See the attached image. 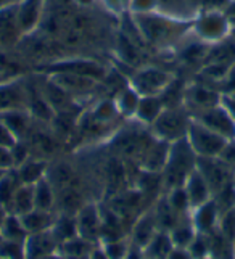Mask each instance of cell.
I'll list each match as a JSON object with an SVG mask.
<instances>
[{"mask_svg":"<svg viewBox=\"0 0 235 259\" xmlns=\"http://www.w3.org/2000/svg\"><path fill=\"white\" fill-rule=\"evenodd\" d=\"M140 37L148 46L156 49H169L192 31V23H182L171 20L158 12L145 15H131Z\"/></svg>","mask_w":235,"mask_h":259,"instance_id":"1","label":"cell"},{"mask_svg":"<svg viewBox=\"0 0 235 259\" xmlns=\"http://www.w3.org/2000/svg\"><path fill=\"white\" fill-rule=\"evenodd\" d=\"M197 159L198 156L193 153L187 139L177 140L169 145L166 164L161 171L163 189H165V192L184 185L187 177L195 171Z\"/></svg>","mask_w":235,"mask_h":259,"instance_id":"2","label":"cell"},{"mask_svg":"<svg viewBox=\"0 0 235 259\" xmlns=\"http://www.w3.org/2000/svg\"><path fill=\"white\" fill-rule=\"evenodd\" d=\"M192 114L185 110L184 105L180 106H166L163 113L156 118V121L148 127L151 136L166 142V144H174L177 140L187 137V131L190 126Z\"/></svg>","mask_w":235,"mask_h":259,"instance_id":"3","label":"cell"},{"mask_svg":"<svg viewBox=\"0 0 235 259\" xmlns=\"http://www.w3.org/2000/svg\"><path fill=\"white\" fill-rule=\"evenodd\" d=\"M232 31L224 10H202L192 23V32L203 44H218Z\"/></svg>","mask_w":235,"mask_h":259,"instance_id":"4","label":"cell"},{"mask_svg":"<svg viewBox=\"0 0 235 259\" xmlns=\"http://www.w3.org/2000/svg\"><path fill=\"white\" fill-rule=\"evenodd\" d=\"M173 82V76L166 69L158 66H143L132 73L129 85L140 97H158L163 95Z\"/></svg>","mask_w":235,"mask_h":259,"instance_id":"5","label":"cell"},{"mask_svg":"<svg viewBox=\"0 0 235 259\" xmlns=\"http://www.w3.org/2000/svg\"><path fill=\"white\" fill-rule=\"evenodd\" d=\"M187 142L192 147L193 153L198 158H216L221 155L222 148L229 140L218 136L216 132L210 131L202 122L192 118L190 126L187 131Z\"/></svg>","mask_w":235,"mask_h":259,"instance_id":"6","label":"cell"},{"mask_svg":"<svg viewBox=\"0 0 235 259\" xmlns=\"http://www.w3.org/2000/svg\"><path fill=\"white\" fill-rule=\"evenodd\" d=\"M197 169L200 172L206 184L210 185L213 196L222 192L225 187H229L233 182V171L225 164L222 159L216 158H198Z\"/></svg>","mask_w":235,"mask_h":259,"instance_id":"7","label":"cell"},{"mask_svg":"<svg viewBox=\"0 0 235 259\" xmlns=\"http://www.w3.org/2000/svg\"><path fill=\"white\" fill-rule=\"evenodd\" d=\"M153 140H155V137L151 136L150 129L147 132V136H143V132H139L135 129H128L116 134L111 140V147L121 156L135 158L140 161V158L153 144Z\"/></svg>","mask_w":235,"mask_h":259,"instance_id":"8","label":"cell"},{"mask_svg":"<svg viewBox=\"0 0 235 259\" xmlns=\"http://www.w3.org/2000/svg\"><path fill=\"white\" fill-rule=\"evenodd\" d=\"M192 118L202 122L210 131L216 132L218 136L224 137L225 140H235V119L227 111V108L222 105V102L213 106V108H208L192 116Z\"/></svg>","mask_w":235,"mask_h":259,"instance_id":"9","label":"cell"},{"mask_svg":"<svg viewBox=\"0 0 235 259\" xmlns=\"http://www.w3.org/2000/svg\"><path fill=\"white\" fill-rule=\"evenodd\" d=\"M29 84L24 77L5 79L0 82V113L28 108Z\"/></svg>","mask_w":235,"mask_h":259,"instance_id":"10","label":"cell"},{"mask_svg":"<svg viewBox=\"0 0 235 259\" xmlns=\"http://www.w3.org/2000/svg\"><path fill=\"white\" fill-rule=\"evenodd\" d=\"M222 102V94L203 84H193L185 89L182 105L192 116L202 113L208 108L219 105Z\"/></svg>","mask_w":235,"mask_h":259,"instance_id":"11","label":"cell"},{"mask_svg":"<svg viewBox=\"0 0 235 259\" xmlns=\"http://www.w3.org/2000/svg\"><path fill=\"white\" fill-rule=\"evenodd\" d=\"M76 224H77V235L90 242L98 243L102 235V224L103 218L97 204L86 203L83 208L76 212Z\"/></svg>","mask_w":235,"mask_h":259,"instance_id":"12","label":"cell"},{"mask_svg":"<svg viewBox=\"0 0 235 259\" xmlns=\"http://www.w3.org/2000/svg\"><path fill=\"white\" fill-rule=\"evenodd\" d=\"M156 12L171 20L193 23L202 12V0H156Z\"/></svg>","mask_w":235,"mask_h":259,"instance_id":"13","label":"cell"},{"mask_svg":"<svg viewBox=\"0 0 235 259\" xmlns=\"http://www.w3.org/2000/svg\"><path fill=\"white\" fill-rule=\"evenodd\" d=\"M49 79L57 84L61 91H65L68 95L71 97H84L92 94L97 85L98 81L92 77H87L83 74H74V73H52L47 74Z\"/></svg>","mask_w":235,"mask_h":259,"instance_id":"14","label":"cell"},{"mask_svg":"<svg viewBox=\"0 0 235 259\" xmlns=\"http://www.w3.org/2000/svg\"><path fill=\"white\" fill-rule=\"evenodd\" d=\"M23 32L16 18V4L0 8V50H8L15 47Z\"/></svg>","mask_w":235,"mask_h":259,"instance_id":"15","label":"cell"},{"mask_svg":"<svg viewBox=\"0 0 235 259\" xmlns=\"http://www.w3.org/2000/svg\"><path fill=\"white\" fill-rule=\"evenodd\" d=\"M58 242L50 230L41 234L28 235L24 242V257L26 259H45L58 253Z\"/></svg>","mask_w":235,"mask_h":259,"instance_id":"16","label":"cell"},{"mask_svg":"<svg viewBox=\"0 0 235 259\" xmlns=\"http://www.w3.org/2000/svg\"><path fill=\"white\" fill-rule=\"evenodd\" d=\"M52 73H74V74H83L87 77L97 79L100 82V79L106 76V71L102 65L95 63L92 60H66V61H58L47 68V74Z\"/></svg>","mask_w":235,"mask_h":259,"instance_id":"17","label":"cell"},{"mask_svg":"<svg viewBox=\"0 0 235 259\" xmlns=\"http://www.w3.org/2000/svg\"><path fill=\"white\" fill-rule=\"evenodd\" d=\"M219 218H221V211H219L218 204H216L214 198L206 201L205 204H202V206L192 209V212H190L192 224L195 226L197 232H200V234H208V235H211L218 230Z\"/></svg>","mask_w":235,"mask_h":259,"instance_id":"18","label":"cell"},{"mask_svg":"<svg viewBox=\"0 0 235 259\" xmlns=\"http://www.w3.org/2000/svg\"><path fill=\"white\" fill-rule=\"evenodd\" d=\"M44 0H20L16 4V18L21 32L31 34L42 21Z\"/></svg>","mask_w":235,"mask_h":259,"instance_id":"19","label":"cell"},{"mask_svg":"<svg viewBox=\"0 0 235 259\" xmlns=\"http://www.w3.org/2000/svg\"><path fill=\"white\" fill-rule=\"evenodd\" d=\"M0 119L8 127L16 140L28 139L29 132L32 131V114L28 108L21 110H8L0 113Z\"/></svg>","mask_w":235,"mask_h":259,"instance_id":"20","label":"cell"},{"mask_svg":"<svg viewBox=\"0 0 235 259\" xmlns=\"http://www.w3.org/2000/svg\"><path fill=\"white\" fill-rule=\"evenodd\" d=\"M158 230L160 229L155 219V212H153V208H151L143 212L142 216L135 221L132 232H131V243L135 248L143 249L150 243V240L156 235Z\"/></svg>","mask_w":235,"mask_h":259,"instance_id":"21","label":"cell"},{"mask_svg":"<svg viewBox=\"0 0 235 259\" xmlns=\"http://www.w3.org/2000/svg\"><path fill=\"white\" fill-rule=\"evenodd\" d=\"M184 189L190 201V208L195 209L198 206H202L206 201H210L213 198V193L210 185L206 184L205 177L198 172V169L195 167V171L187 177V181L184 182Z\"/></svg>","mask_w":235,"mask_h":259,"instance_id":"22","label":"cell"},{"mask_svg":"<svg viewBox=\"0 0 235 259\" xmlns=\"http://www.w3.org/2000/svg\"><path fill=\"white\" fill-rule=\"evenodd\" d=\"M47 169H49V163L45 159L37 156H29L24 163L16 166L15 171L23 185H34L47 176Z\"/></svg>","mask_w":235,"mask_h":259,"instance_id":"23","label":"cell"},{"mask_svg":"<svg viewBox=\"0 0 235 259\" xmlns=\"http://www.w3.org/2000/svg\"><path fill=\"white\" fill-rule=\"evenodd\" d=\"M165 108H166V103L163 102L161 95H158V97H142L140 103H139V108H137V111H135L134 121L139 122L143 127H150Z\"/></svg>","mask_w":235,"mask_h":259,"instance_id":"24","label":"cell"},{"mask_svg":"<svg viewBox=\"0 0 235 259\" xmlns=\"http://www.w3.org/2000/svg\"><path fill=\"white\" fill-rule=\"evenodd\" d=\"M55 216L53 211H42V209H32L24 216H20L23 226L28 232V235L32 234H41V232H47L52 229L53 222H55Z\"/></svg>","mask_w":235,"mask_h":259,"instance_id":"25","label":"cell"},{"mask_svg":"<svg viewBox=\"0 0 235 259\" xmlns=\"http://www.w3.org/2000/svg\"><path fill=\"white\" fill-rule=\"evenodd\" d=\"M34 189V206L35 209L53 211L57 208V192L47 177L41 179L37 184L32 185Z\"/></svg>","mask_w":235,"mask_h":259,"instance_id":"26","label":"cell"},{"mask_svg":"<svg viewBox=\"0 0 235 259\" xmlns=\"http://www.w3.org/2000/svg\"><path fill=\"white\" fill-rule=\"evenodd\" d=\"M50 232L55 237L58 245L68 242V240L77 237V224H76V216L74 214H65L58 212L55 216V222L50 229Z\"/></svg>","mask_w":235,"mask_h":259,"instance_id":"27","label":"cell"},{"mask_svg":"<svg viewBox=\"0 0 235 259\" xmlns=\"http://www.w3.org/2000/svg\"><path fill=\"white\" fill-rule=\"evenodd\" d=\"M140 98L142 97L135 92L131 85H126L121 89V91H118V94L114 95L113 100H114L118 111H120V116L134 119L135 111H137V108H139Z\"/></svg>","mask_w":235,"mask_h":259,"instance_id":"28","label":"cell"},{"mask_svg":"<svg viewBox=\"0 0 235 259\" xmlns=\"http://www.w3.org/2000/svg\"><path fill=\"white\" fill-rule=\"evenodd\" d=\"M95 248H97V243L77 235L74 238L68 240V242L61 243L58 248V253L65 259H81V257H87L92 254Z\"/></svg>","mask_w":235,"mask_h":259,"instance_id":"29","label":"cell"},{"mask_svg":"<svg viewBox=\"0 0 235 259\" xmlns=\"http://www.w3.org/2000/svg\"><path fill=\"white\" fill-rule=\"evenodd\" d=\"M174 248L168 232L158 230L156 235L150 240V243L142 249L143 259H166L171 249Z\"/></svg>","mask_w":235,"mask_h":259,"instance_id":"30","label":"cell"},{"mask_svg":"<svg viewBox=\"0 0 235 259\" xmlns=\"http://www.w3.org/2000/svg\"><path fill=\"white\" fill-rule=\"evenodd\" d=\"M34 206V189L32 185H20L15 192V196L8 206V214H15V216H24L29 211H32Z\"/></svg>","mask_w":235,"mask_h":259,"instance_id":"31","label":"cell"},{"mask_svg":"<svg viewBox=\"0 0 235 259\" xmlns=\"http://www.w3.org/2000/svg\"><path fill=\"white\" fill-rule=\"evenodd\" d=\"M168 234L171 237V242H173L174 248H185L187 249L188 245L193 242V238L198 232H197L195 226L192 224L190 216H187L184 219H180L177 224L168 232Z\"/></svg>","mask_w":235,"mask_h":259,"instance_id":"32","label":"cell"},{"mask_svg":"<svg viewBox=\"0 0 235 259\" xmlns=\"http://www.w3.org/2000/svg\"><path fill=\"white\" fill-rule=\"evenodd\" d=\"M0 238L8 240V242H16V243L26 242V238H28V232H26L20 216L7 214L4 226H2V229H0Z\"/></svg>","mask_w":235,"mask_h":259,"instance_id":"33","label":"cell"},{"mask_svg":"<svg viewBox=\"0 0 235 259\" xmlns=\"http://www.w3.org/2000/svg\"><path fill=\"white\" fill-rule=\"evenodd\" d=\"M21 185L20 179L16 176L15 169H10L2 174L0 177V208H4L5 211H8V206L15 196V192L18 190V187Z\"/></svg>","mask_w":235,"mask_h":259,"instance_id":"34","label":"cell"},{"mask_svg":"<svg viewBox=\"0 0 235 259\" xmlns=\"http://www.w3.org/2000/svg\"><path fill=\"white\" fill-rule=\"evenodd\" d=\"M118 118H120V111L116 108L114 100L100 102L94 106L92 113H90V119L97 126H106V124H111Z\"/></svg>","mask_w":235,"mask_h":259,"instance_id":"35","label":"cell"},{"mask_svg":"<svg viewBox=\"0 0 235 259\" xmlns=\"http://www.w3.org/2000/svg\"><path fill=\"white\" fill-rule=\"evenodd\" d=\"M168 203L171 204V208H173L179 216H190L192 212V208H190V201H188V196L185 193V189L184 185L182 187H176V189H171V190H166L165 193Z\"/></svg>","mask_w":235,"mask_h":259,"instance_id":"36","label":"cell"},{"mask_svg":"<svg viewBox=\"0 0 235 259\" xmlns=\"http://www.w3.org/2000/svg\"><path fill=\"white\" fill-rule=\"evenodd\" d=\"M100 246L103 249L106 259H124L126 256H128L132 243H131V240L121 237V238H114V240L103 242Z\"/></svg>","mask_w":235,"mask_h":259,"instance_id":"37","label":"cell"},{"mask_svg":"<svg viewBox=\"0 0 235 259\" xmlns=\"http://www.w3.org/2000/svg\"><path fill=\"white\" fill-rule=\"evenodd\" d=\"M187 251L192 254L193 259H200L208 254H211V237L208 234H198L195 235L193 242L188 245Z\"/></svg>","mask_w":235,"mask_h":259,"instance_id":"38","label":"cell"},{"mask_svg":"<svg viewBox=\"0 0 235 259\" xmlns=\"http://www.w3.org/2000/svg\"><path fill=\"white\" fill-rule=\"evenodd\" d=\"M0 257L5 259H26L24 257V243L8 242L0 238Z\"/></svg>","mask_w":235,"mask_h":259,"instance_id":"39","label":"cell"},{"mask_svg":"<svg viewBox=\"0 0 235 259\" xmlns=\"http://www.w3.org/2000/svg\"><path fill=\"white\" fill-rule=\"evenodd\" d=\"M156 12V0H131L129 15H145Z\"/></svg>","mask_w":235,"mask_h":259,"instance_id":"40","label":"cell"},{"mask_svg":"<svg viewBox=\"0 0 235 259\" xmlns=\"http://www.w3.org/2000/svg\"><path fill=\"white\" fill-rule=\"evenodd\" d=\"M100 2L106 8V12L118 15V16L129 13V8H131V0H100Z\"/></svg>","mask_w":235,"mask_h":259,"instance_id":"41","label":"cell"},{"mask_svg":"<svg viewBox=\"0 0 235 259\" xmlns=\"http://www.w3.org/2000/svg\"><path fill=\"white\" fill-rule=\"evenodd\" d=\"M218 158L222 159V161L235 172V140H229L227 144H225V147L222 148L221 155Z\"/></svg>","mask_w":235,"mask_h":259,"instance_id":"42","label":"cell"},{"mask_svg":"<svg viewBox=\"0 0 235 259\" xmlns=\"http://www.w3.org/2000/svg\"><path fill=\"white\" fill-rule=\"evenodd\" d=\"M15 167L13 156H12V147H4L0 145V171H10Z\"/></svg>","mask_w":235,"mask_h":259,"instance_id":"43","label":"cell"},{"mask_svg":"<svg viewBox=\"0 0 235 259\" xmlns=\"http://www.w3.org/2000/svg\"><path fill=\"white\" fill-rule=\"evenodd\" d=\"M15 142H16L15 136H13L10 131H8V127L2 122V119H0V145H4V147H13Z\"/></svg>","mask_w":235,"mask_h":259,"instance_id":"44","label":"cell"},{"mask_svg":"<svg viewBox=\"0 0 235 259\" xmlns=\"http://www.w3.org/2000/svg\"><path fill=\"white\" fill-rule=\"evenodd\" d=\"M166 259H193L185 248H173Z\"/></svg>","mask_w":235,"mask_h":259,"instance_id":"45","label":"cell"},{"mask_svg":"<svg viewBox=\"0 0 235 259\" xmlns=\"http://www.w3.org/2000/svg\"><path fill=\"white\" fill-rule=\"evenodd\" d=\"M222 105L227 108V111L232 114V118L235 119V97L222 95Z\"/></svg>","mask_w":235,"mask_h":259,"instance_id":"46","label":"cell"},{"mask_svg":"<svg viewBox=\"0 0 235 259\" xmlns=\"http://www.w3.org/2000/svg\"><path fill=\"white\" fill-rule=\"evenodd\" d=\"M124 259H143L142 249L135 248V246L132 245V246H131V249H129V253H128V256H126Z\"/></svg>","mask_w":235,"mask_h":259,"instance_id":"47","label":"cell"},{"mask_svg":"<svg viewBox=\"0 0 235 259\" xmlns=\"http://www.w3.org/2000/svg\"><path fill=\"white\" fill-rule=\"evenodd\" d=\"M20 0H0V8L4 7H8V5H13V4H18Z\"/></svg>","mask_w":235,"mask_h":259,"instance_id":"48","label":"cell"},{"mask_svg":"<svg viewBox=\"0 0 235 259\" xmlns=\"http://www.w3.org/2000/svg\"><path fill=\"white\" fill-rule=\"evenodd\" d=\"M7 214H8V212H7L4 208H0V229H2V226H4V222H5Z\"/></svg>","mask_w":235,"mask_h":259,"instance_id":"49","label":"cell"},{"mask_svg":"<svg viewBox=\"0 0 235 259\" xmlns=\"http://www.w3.org/2000/svg\"><path fill=\"white\" fill-rule=\"evenodd\" d=\"M79 4H84V5H89V4H92L94 0H77Z\"/></svg>","mask_w":235,"mask_h":259,"instance_id":"50","label":"cell"},{"mask_svg":"<svg viewBox=\"0 0 235 259\" xmlns=\"http://www.w3.org/2000/svg\"><path fill=\"white\" fill-rule=\"evenodd\" d=\"M5 81V74H4V71L0 69V82H4Z\"/></svg>","mask_w":235,"mask_h":259,"instance_id":"51","label":"cell"},{"mask_svg":"<svg viewBox=\"0 0 235 259\" xmlns=\"http://www.w3.org/2000/svg\"><path fill=\"white\" fill-rule=\"evenodd\" d=\"M200 259H218V257L213 256V254H208V256H205V257H200Z\"/></svg>","mask_w":235,"mask_h":259,"instance_id":"52","label":"cell"},{"mask_svg":"<svg viewBox=\"0 0 235 259\" xmlns=\"http://www.w3.org/2000/svg\"><path fill=\"white\" fill-rule=\"evenodd\" d=\"M232 256H233V259H235V240L232 242Z\"/></svg>","mask_w":235,"mask_h":259,"instance_id":"53","label":"cell"},{"mask_svg":"<svg viewBox=\"0 0 235 259\" xmlns=\"http://www.w3.org/2000/svg\"><path fill=\"white\" fill-rule=\"evenodd\" d=\"M232 34H235V26H233V28H232V31H230Z\"/></svg>","mask_w":235,"mask_h":259,"instance_id":"54","label":"cell"},{"mask_svg":"<svg viewBox=\"0 0 235 259\" xmlns=\"http://www.w3.org/2000/svg\"><path fill=\"white\" fill-rule=\"evenodd\" d=\"M230 2H235V0H230Z\"/></svg>","mask_w":235,"mask_h":259,"instance_id":"55","label":"cell"},{"mask_svg":"<svg viewBox=\"0 0 235 259\" xmlns=\"http://www.w3.org/2000/svg\"><path fill=\"white\" fill-rule=\"evenodd\" d=\"M0 259H5V257H0Z\"/></svg>","mask_w":235,"mask_h":259,"instance_id":"56","label":"cell"}]
</instances>
